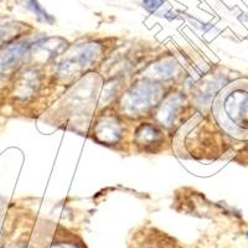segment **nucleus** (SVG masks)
<instances>
[{"mask_svg": "<svg viewBox=\"0 0 248 248\" xmlns=\"http://www.w3.org/2000/svg\"><path fill=\"white\" fill-rule=\"evenodd\" d=\"M4 35H5V26L0 24V41L4 37Z\"/></svg>", "mask_w": 248, "mask_h": 248, "instance_id": "6", "label": "nucleus"}, {"mask_svg": "<svg viewBox=\"0 0 248 248\" xmlns=\"http://www.w3.org/2000/svg\"><path fill=\"white\" fill-rule=\"evenodd\" d=\"M164 3V0H144V5L148 10L153 12V10H156L161 4Z\"/></svg>", "mask_w": 248, "mask_h": 248, "instance_id": "5", "label": "nucleus"}, {"mask_svg": "<svg viewBox=\"0 0 248 248\" xmlns=\"http://www.w3.org/2000/svg\"><path fill=\"white\" fill-rule=\"evenodd\" d=\"M155 96L154 87L149 85H139L133 88L128 96V106L134 110H140L150 106Z\"/></svg>", "mask_w": 248, "mask_h": 248, "instance_id": "1", "label": "nucleus"}, {"mask_svg": "<svg viewBox=\"0 0 248 248\" xmlns=\"http://www.w3.org/2000/svg\"><path fill=\"white\" fill-rule=\"evenodd\" d=\"M26 44H16V45L12 46V47H9L8 50L4 52V55L1 56V60H0V66L4 68L12 67L21 59L24 54H25L26 51Z\"/></svg>", "mask_w": 248, "mask_h": 248, "instance_id": "2", "label": "nucleus"}, {"mask_svg": "<svg viewBox=\"0 0 248 248\" xmlns=\"http://www.w3.org/2000/svg\"><path fill=\"white\" fill-rule=\"evenodd\" d=\"M29 5H30V8L32 9V10H34V12L39 15V16H43L45 20L48 17V15L46 14V12H44L43 9H41V6L36 3V0H30Z\"/></svg>", "mask_w": 248, "mask_h": 248, "instance_id": "4", "label": "nucleus"}, {"mask_svg": "<svg viewBox=\"0 0 248 248\" xmlns=\"http://www.w3.org/2000/svg\"><path fill=\"white\" fill-rule=\"evenodd\" d=\"M179 107V103H178V98H171L169 102H168L167 105L164 106L163 108V112H161V121L167 122V123H170V121L172 119V113L176 112Z\"/></svg>", "mask_w": 248, "mask_h": 248, "instance_id": "3", "label": "nucleus"}]
</instances>
